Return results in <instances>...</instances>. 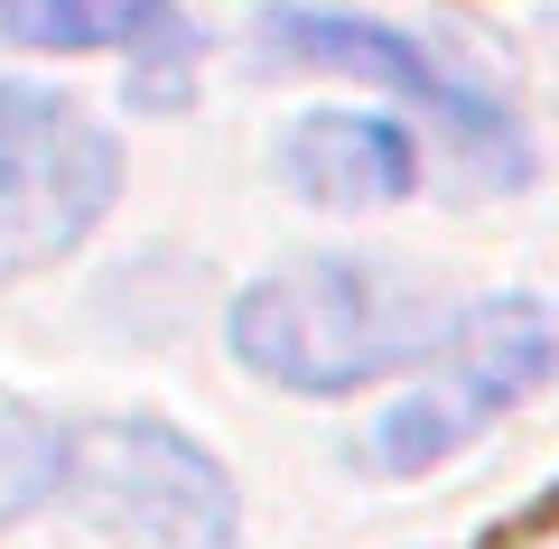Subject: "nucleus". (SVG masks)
Here are the masks:
<instances>
[{
	"label": "nucleus",
	"mask_w": 559,
	"mask_h": 549,
	"mask_svg": "<svg viewBox=\"0 0 559 549\" xmlns=\"http://www.w3.org/2000/svg\"><path fill=\"white\" fill-rule=\"evenodd\" d=\"M448 335V308L419 279H401L392 261H355V252H318L289 271L252 279L224 317V345L252 382L280 392H364L382 373L429 363Z\"/></svg>",
	"instance_id": "nucleus-1"
},
{
	"label": "nucleus",
	"mask_w": 559,
	"mask_h": 549,
	"mask_svg": "<svg viewBox=\"0 0 559 549\" xmlns=\"http://www.w3.org/2000/svg\"><path fill=\"white\" fill-rule=\"evenodd\" d=\"M252 38H261L271 65H326V75H364V84H382V94L419 103V112L448 131V150H457V168L476 177V187H522V177H532L513 103H503L495 84H476L448 47H419V38H401V28H382V20H355V10H308V0L252 10Z\"/></svg>",
	"instance_id": "nucleus-3"
},
{
	"label": "nucleus",
	"mask_w": 559,
	"mask_h": 549,
	"mask_svg": "<svg viewBox=\"0 0 559 549\" xmlns=\"http://www.w3.org/2000/svg\"><path fill=\"white\" fill-rule=\"evenodd\" d=\"M559 373V317L540 298H476L448 317L439 354L419 363V382L364 429V466L373 475H429L448 456H466L503 410L540 392Z\"/></svg>",
	"instance_id": "nucleus-2"
},
{
	"label": "nucleus",
	"mask_w": 559,
	"mask_h": 549,
	"mask_svg": "<svg viewBox=\"0 0 559 549\" xmlns=\"http://www.w3.org/2000/svg\"><path fill=\"white\" fill-rule=\"evenodd\" d=\"M57 466H66V429H47L20 401H0V522L38 512V493H57Z\"/></svg>",
	"instance_id": "nucleus-8"
},
{
	"label": "nucleus",
	"mask_w": 559,
	"mask_h": 549,
	"mask_svg": "<svg viewBox=\"0 0 559 549\" xmlns=\"http://www.w3.org/2000/svg\"><path fill=\"white\" fill-rule=\"evenodd\" d=\"M57 493L112 549H234L242 540L234 475L168 419H75Z\"/></svg>",
	"instance_id": "nucleus-4"
},
{
	"label": "nucleus",
	"mask_w": 559,
	"mask_h": 549,
	"mask_svg": "<svg viewBox=\"0 0 559 549\" xmlns=\"http://www.w3.org/2000/svg\"><path fill=\"white\" fill-rule=\"evenodd\" d=\"M0 38L10 47H75V57H159L187 47L178 0H0Z\"/></svg>",
	"instance_id": "nucleus-7"
},
{
	"label": "nucleus",
	"mask_w": 559,
	"mask_h": 549,
	"mask_svg": "<svg viewBox=\"0 0 559 549\" xmlns=\"http://www.w3.org/2000/svg\"><path fill=\"white\" fill-rule=\"evenodd\" d=\"M280 177H289V196L308 205H401L419 187V140L382 112H299L289 140H280Z\"/></svg>",
	"instance_id": "nucleus-6"
},
{
	"label": "nucleus",
	"mask_w": 559,
	"mask_h": 549,
	"mask_svg": "<svg viewBox=\"0 0 559 549\" xmlns=\"http://www.w3.org/2000/svg\"><path fill=\"white\" fill-rule=\"evenodd\" d=\"M112 187H121V150L75 103L47 112L38 131L0 140V279H28L47 261H66L112 215Z\"/></svg>",
	"instance_id": "nucleus-5"
},
{
	"label": "nucleus",
	"mask_w": 559,
	"mask_h": 549,
	"mask_svg": "<svg viewBox=\"0 0 559 549\" xmlns=\"http://www.w3.org/2000/svg\"><path fill=\"white\" fill-rule=\"evenodd\" d=\"M47 112H66L47 84H20V75H0V140H20V131H38Z\"/></svg>",
	"instance_id": "nucleus-9"
}]
</instances>
